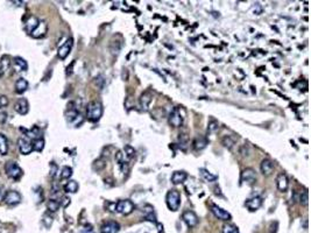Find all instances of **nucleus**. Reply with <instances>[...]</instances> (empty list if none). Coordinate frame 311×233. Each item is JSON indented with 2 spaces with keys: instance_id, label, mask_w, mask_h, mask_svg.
Here are the masks:
<instances>
[{
  "instance_id": "f257e3e1",
  "label": "nucleus",
  "mask_w": 311,
  "mask_h": 233,
  "mask_svg": "<svg viewBox=\"0 0 311 233\" xmlns=\"http://www.w3.org/2000/svg\"><path fill=\"white\" fill-rule=\"evenodd\" d=\"M103 115V105L100 101H91L86 109V117L90 121H98Z\"/></svg>"
},
{
  "instance_id": "f03ea898",
  "label": "nucleus",
  "mask_w": 311,
  "mask_h": 233,
  "mask_svg": "<svg viewBox=\"0 0 311 233\" xmlns=\"http://www.w3.org/2000/svg\"><path fill=\"white\" fill-rule=\"evenodd\" d=\"M165 202H167V206L169 207V210L177 211L179 205H181V195L177 190H169L167 196H165Z\"/></svg>"
},
{
  "instance_id": "7ed1b4c3",
  "label": "nucleus",
  "mask_w": 311,
  "mask_h": 233,
  "mask_svg": "<svg viewBox=\"0 0 311 233\" xmlns=\"http://www.w3.org/2000/svg\"><path fill=\"white\" fill-rule=\"evenodd\" d=\"M134 210V204L129 199H122L116 204V211L124 216L132 213Z\"/></svg>"
},
{
  "instance_id": "20e7f679",
  "label": "nucleus",
  "mask_w": 311,
  "mask_h": 233,
  "mask_svg": "<svg viewBox=\"0 0 311 233\" xmlns=\"http://www.w3.org/2000/svg\"><path fill=\"white\" fill-rule=\"evenodd\" d=\"M183 117L181 114V107H175L169 114V124L173 127H181L183 125Z\"/></svg>"
},
{
  "instance_id": "39448f33",
  "label": "nucleus",
  "mask_w": 311,
  "mask_h": 233,
  "mask_svg": "<svg viewBox=\"0 0 311 233\" xmlns=\"http://www.w3.org/2000/svg\"><path fill=\"white\" fill-rule=\"evenodd\" d=\"M240 181H241L242 184L253 185L256 182V174H255V172H254L252 168H246L241 172Z\"/></svg>"
},
{
  "instance_id": "423d86ee",
  "label": "nucleus",
  "mask_w": 311,
  "mask_h": 233,
  "mask_svg": "<svg viewBox=\"0 0 311 233\" xmlns=\"http://www.w3.org/2000/svg\"><path fill=\"white\" fill-rule=\"evenodd\" d=\"M5 169H6L7 175L14 180H18L19 177H21V175H22V169L15 162H7L5 166Z\"/></svg>"
},
{
  "instance_id": "0eeeda50",
  "label": "nucleus",
  "mask_w": 311,
  "mask_h": 233,
  "mask_svg": "<svg viewBox=\"0 0 311 233\" xmlns=\"http://www.w3.org/2000/svg\"><path fill=\"white\" fill-rule=\"evenodd\" d=\"M72 44H74V40L72 39H68L64 43L58 48L57 50V56L61 60H64V58L68 57V55L70 54L71 51V48H72Z\"/></svg>"
},
{
  "instance_id": "6e6552de",
  "label": "nucleus",
  "mask_w": 311,
  "mask_h": 233,
  "mask_svg": "<svg viewBox=\"0 0 311 233\" xmlns=\"http://www.w3.org/2000/svg\"><path fill=\"white\" fill-rule=\"evenodd\" d=\"M18 146L19 149H20V153L23 155H28L33 152V143L31 142L29 139L20 138L18 140Z\"/></svg>"
},
{
  "instance_id": "1a4fd4ad",
  "label": "nucleus",
  "mask_w": 311,
  "mask_h": 233,
  "mask_svg": "<svg viewBox=\"0 0 311 233\" xmlns=\"http://www.w3.org/2000/svg\"><path fill=\"white\" fill-rule=\"evenodd\" d=\"M182 219L189 227H195L198 224V217L194 211H185L182 216Z\"/></svg>"
},
{
  "instance_id": "9d476101",
  "label": "nucleus",
  "mask_w": 311,
  "mask_h": 233,
  "mask_svg": "<svg viewBox=\"0 0 311 233\" xmlns=\"http://www.w3.org/2000/svg\"><path fill=\"white\" fill-rule=\"evenodd\" d=\"M246 207L248 209L249 211H256L259 210L261 205H262V198L259 197V196H254V197L248 198L246 203H245Z\"/></svg>"
},
{
  "instance_id": "9b49d317",
  "label": "nucleus",
  "mask_w": 311,
  "mask_h": 233,
  "mask_svg": "<svg viewBox=\"0 0 311 233\" xmlns=\"http://www.w3.org/2000/svg\"><path fill=\"white\" fill-rule=\"evenodd\" d=\"M119 231H120V225L117 221H114V220L106 221L102 226V229H100V233H118Z\"/></svg>"
},
{
  "instance_id": "f8f14e48",
  "label": "nucleus",
  "mask_w": 311,
  "mask_h": 233,
  "mask_svg": "<svg viewBox=\"0 0 311 233\" xmlns=\"http://www.w3.org/2000/svg\"><path fill=\"white\" fill-rule=\"evenodd\" d=\"M4 201L9 205H14V204H18L21 201V196L19 194L18 191H14V190H11V191H7L5 194Z\"/></svg>"
},
{
  "instance_id": "ddd939ff",
  "label": "nucleus",
  "mask_w": 311,
  "mask_h": 233,
  "mask_svg": "<svg viewBox=\"0 0 311 233\" xmlns=\"http://www.w3.org/2000/svg\"><path fill=\"white\" fill-rule=\"evenodd\" d=\"M151 93L149 91H146V92H143L141 96H140V99H139V103H140V109L141 111L143 112H147V111L149 110V104H151Z\"/></svg>"
},
{
  "instance_id": "4468645a",
  "label": "nucleus",
  "mask_w": 311,
  "mask_h": 233,
  "mask_svg": "<svg viewBox=\"0 0 311 233\" xmlns=\"http://www.w3.org/2000/svg\"><path fill=\"white\" fill-rule=\"evenodd\" d=\"M211 211L213 213L216 217H217L218 219L220 220H230L231 219V215L226 211V210H224L222 207H219L218 205H211Z\"/></svg>"
},
{
  "instance_id": "2eb2a0df",
  "label": "nucleus",
  "mask_w": 311,
  "mask_h": 233,
  "mask_svg": "<svg viewBox=\"0 0 311 233\" xmlns=\"http://www.w3.org/2000/svg\"><path fill=\"white\" fill-rule=\"evenodd\" d=\"M260 170L262 172V175L269 176L274 170V163L269 158H263L261 163H260Z\"/></svg>"
},
{
  "instance_id": "dca6fc26",
  "label": "nucleus",
  "mask_w": 311,
  "mask_h": 233,
  "mask_svg": "<svg viewBox=\"0 0 311 233\" xmlns=\"http://www.w3.org/2000/svg\"><path fill=\"white\" fill-rule=\"evenodd\" d=\"M14 110L17 111L19 114H22V115L27 114L28 111H29V104H28L27 99H25V98L19 99V100L15 103V105H14Z\"/></svg>"
},
{
  "instance_id": "f3484780",
  "label": "nucleus",
  "mask_w": 311,
  "mask_h": 233,
  "mask_svg": "<svg viewBox=\"0 0 311 233\" xmlns=\"http://www.w3.org/2000/svg\"><path fill=\"white\" fill-rule=\"evenodd\" d=\"M47 31H48L47 23H45V21H40L39 22V25H37V27L31 33V35L33 36V37H35V39H40V37L45 35Z\"/></svg>"
},
{
  "instance_id": "a211bd4d",
  "label": "nucleus",
  "mask_w": 311,
  "mask_h": 233,
  "mask_svg": "<svg viewBox=\"0 0 311 233\" xmlns=\"http://www.w3.org/2000/svg\"><path fill=\"white\" fill-rule=\"evenodd\" d=\"M276 184H277V189L280 190V191L285 192L289 187V181L287 175L283 174V172H281L280 175L277 176V178H276Z\"/></svg>"
},
{
  "instance_id": "6ab92c4d",
  "label": "nucleus",
  "mask_w": 311,
  "mask_h": 233,
  "mask_svg": "<svg viewBox=\"0 0 311 233\" xmlns=\"http://www.w3.org/2000/svg\"><path fill=\"white\" fill-rule=\"evenodd\" d=\"M142 212H143V217H145L147 220L153 221V223H156V216H155V212H154V207L151 206V205H149V204L145 205V206L142 207Z\"/></svg>"
},
{
  "instance_id": "aec40b11",
  "label": "nucleus",
  "mask_w": 311,
  "mask_h": 233,
  "mask_svg": "<svg viewBox=\"0 0 311 233\" xmlns=\"http://www.w3.org/2000/svg\"><path fill=\"white\" fill-rule=\"evenodd\" d=\"M187 172H183V170H177V172H175L171 175V182H173L174 184H181L183 183L184 181L187 180Z\"/></svg>"
},
{
  "instance_id": "412c9836",
  "label": "nucleus",
  "mask_w": 311,
  "mask_h": 233,
  "mask_svg": "<svg viewBox=\"0 0 311 233\" xmlns=\"http://www.w3.org/2000/svg\"><path fill=\"white\" fill-rule=\"evenodd\" d=\"M14 69L17 71H25L28 69V64L22 57H14Z\"/></svg>"
},
{
  "instance_id": "4be33fe9",
  "label": "nucleus",
  "mask_w": 311,
  "mask_h": 233,
  "mask_svg": "<svg viewBox=\"0 0 311 233\" xmlns=\"http://www.w3.org/2000/svg\"><path fill=\"white\" fill-rule=\"evenodd\" d=\"M39 22H40L39 21V19L35 18V17H33V15H31V17L28 18V20H27V22H26V31L31 34V32L34 31L36 27H37Z\"/></svg>"
},
{
  "instance_id": "5701e85b",
  "label": "nucleus",
  "mask_w": 311,
  "mask_h": 233,
  "mask_svg": "<svg viewBox=\"0 0 311 233\" xmlns=\"http://www.w3.org/2000/svg\"><path fill=\"white\" fill-rule=\"evenodd\" d=\"M208 145V140H206V138L204 136H197L194 141V147H195L196 150H202L204 149L205 147Z\"/></svg>"
},
{
  "instance_id": "b1692460",
  "label": "nucleus",
  "mask_w": 311,
  "mask_h": 233,
  "mask_svg": "<svg viewBox=\"0 0 311 233\" xmlns=\"http://www.w3.org/2000/svg\"><path fill=\"white\" fill-rule=\"evenodd\" d=\"M28 89V82L25 78H19L15 83V91L18 93H23Z\"/></svg>"
},
{
  "instance_id": "393cba45",
  "label": "nucleus",
  "mask_w": 311,
  "mask_h": 233,
  "mask_svg": "<svg viewBox=\"0 0 311 233\" xmlns=\"http://www.w3.org/2000/svg\"><path fill=\"white\" fill-rule=\"evenodd\" d=\"M8 153V140L4 134H0V154L6 155Z\"/></svg>"
},
{
  "instance_id": "a878e982",
  "label": "nucleus",
  "mask_w": 311,
  "mask_h": 233,
  "mask_svg": "<svg viewBox=\"0 0 311 233\" xmlns=\"http://www.w3.org/2000/svg\"><path fill=\"white\" fill-rule=\"evenodd\" d=\"M78 183L76 182V181H69L68 182L67 184L64 185V191L65 192H70V194H75V192H77V190H78Z\"/></svg>"
},
{
  "instance_id": "bb28decb",
  "label": "nucleus",
  "mask_w": 311,
  "mask_h": 233,
  "mask_svg": "<svg viewBox=\"0 0 311 233\" xmlns=\"http://www.w3.org/2000/svg\"><path fill=\"white\" fill-rule=\"evenodd\" d=\"M199 174H200V176H202V177H203L204 180L208 181V182H214V181L218 178L217 175H212V174H211L209 170H206V169H204V168H200V169H199Z\"/></svg>"
},
{
  "instance_id": "cd10ccee",
  "label": "nucleus",
  "mask_w": 311,
  "mask_h": 233,
  "mask_svg": "<svg viewBox=\"0 0 311 233\" xmlns=\"http://www.w3.org/2000/svg\"><path fill=\"white\" fill-rule=\"evenodd\" d=\"M178 143H179L181 148H183L184 150L187 149L188 145H189V136H188V134H185V133L179 134V136H178Z\"/></svg>"
},
{
  "instance_id": "c85d7f7f",
  "label": "nucleus",
  "mask_w": 311,
  "mask_h": 233,
  "mask_svg": "<svg viewBox=\"0 0 311 233\" xmlns=\"http://www.w3.org/2000/svg\"><path fill=\"white\" fill-rule=\"evenodd\" d=\"M222 143L224 145V147H225V148H227V149L231 150L232 148H233V146L236 145V141L233 140V139H232L230 135H226V136H224V138H222Z\"/></svg>"
},
{
  "instance_id": "c756f323",
  "label": "nucleus",
  "mask_w": 311,
  "mask_h": 233,
  "mask_svg": "<svg viewBox=\"0 0 311 233\" xmlns=\"http://www.w3.org/2000/svg\"><path fill=\"white\" fill-rule=\"evenodd\" d=\"M92 167H93V169L96 172H100V170L105 169V167H106V161L104 158H98V160H96L93 162Z\"/></svg>"
},
{
  "instance_id": "7c9ffc66",
  "label": "nucleus",
  "mask_w": 311,
  "mask_h": 233,
  "mask_svg": "<svg viewBox=\"0 0 311 233\" xmlns=\"http://www.w3.org/2000/svg\"><path fill=\"white\" fill-rule=\"evenodd\" d=\"M61 206V204L58 201H55V199H50L48 203H47V207H48V210L50 212H56L60 209Z\"/></svg>"
},
{
  "instance_id": "2f4dec72",
  "label": "nucleus",
  "mask_w": 311,
  "mask_h": 233,
  "mask_svg": "<svg viewBox=\"0 0 311 233\" xmlns=\"http://www.w3.org/2000/svg\"><path fill=\"white\" fill-rule=\"evenodd\" d=\"M43 148H45V140L42 138H39V139L34 140V142H33V150L41 152Z\"/></svg>"
},
{
  "instance_id": "473e14b6",
  "label": "nucleus",
  "mask_w": 311,
  "mask_h": 233,
  "mask_svg": "<svg viewBox=\"0 0 311 233\" xmlns=\"http://www.w3.org/2000/svg\"><path fill=\"white\" fill-rule=\"evenodd\" d=\"M72 176V168L71 167H65L62 168V170H61V178L62 180H68V178H70Z\"/></svg>"
},
{
  "instance_id": "72a5a7b5",
  "label": "nucleus",
  "mask_w": 311,
  "mask_h": 233,
  "mask_svg": "<svg viewBox=\"0 0 311 233\" xmlns=\"http://www.w3.org/2000/svg\"><path fill=\"white\" fill-rule=\"evenodd\" d=\"M222 233H239V230L234 225L225 224L222 226Z\"/></svg>"
},
{
  "instance_id": "f704fd0d",
  "label": "nucleus",
  "mask_w": 311,
  "mask_h": 233,
  "mask_svg": "<svg viewBox=\"0 0 311 233\" xmlns=\"http://www.w3.org/2000/svg\"><path fill=\"white\" fill-rule=\"evenodd\" d=\"M11 66V62H9L8 56H2L1 62H0V68L2 69V71H6Z\"/></svg>"
},
{
  "instance_id": "c9c22d12",
  "label": "nucleus",
  "mask_w": 311,
  "mask_h": 233,
  "mask_svg": "<svg viewBox=\"0 0 311 233\" xmlns=\"http://www.w3.org/2000/svg\"><path fill=\"white\" fill-rule=\"evenodd\" d=\"M124 152H125V154L124 155H126L127 158H132L135 155V149H134L133 147L132 146H129V145H127V146H125V148H124Z\"/></svg>"
},
{
  "instance_id": "e433bc0d",
  "label": "nucleus",
  "mask_w": 311,
  "mask_h": 233,
  "mask_svg": "<svg viewBox=\"0 0 311 233\" xmlns=\"http://www.w3.org/2000/svg\"><path fill=\"white\" fill-rule=\"evenodd\" d=\"M297 201L301 203L302 205H304V206H305V205H308V201H309V197H308V192H307V191H303V192H301Z\"/></svg>"
},
{
  "instance_id": "4c0bfd02",
  "label": "nucleus",
  "mask_w": 311,
  "mask_h": 233,
  "mask_svg": "<svg viewBox=\"0 0 311 233\" xmlns=\"http://www.w3.org/2000/svg\"><path fill=\"white\" fill-rule=\"evenodd\" d=\"M218 128H219V124L217 121H210L209 123V126H208V132L209 133H214L216 131H218Z\"/></svg>"
},
{
  "instance_id": "58836bf2",
  "label": "nucleus",
  "mask_w": 311,
  "mask_h": 233,
  "mask_svg": "<svg viewBox=\"0 0 311 233\" xmlns=\"http://www.w3.org/2000/svg\"><path fill=\"white\" fill-rule=\"evenodd\" d=\"M116 161H117V163L118 164H121L122 162H125V155L122 154V152L121 150H119V152H117V154H116Z\"/></svg>"
},
{
  "instance_id": "ea45409f",
  "label": "nucleus",
  "mask_w": 311,
  "mask_h": 233,
  "mask_svg": "<svg viewBox=\"0 0 311 233\" xmlns=\"http://www.w3.org/2000/svg\"><path fill=\"white\" fill-rule=\"evenodd\" d=\"M43 224H45L47 227H50L51 224H53V218L48 215H45V217H43Z\"/></svg>"
},
{
  "instance_id": "a19ab883",
  "label": "nucleus",
  "mask_w": 311,
  "mask_h": 233,
  "mask_svg": "<svg viewBox=\"0 0 311 233\" xmlns=\"http://www.w3.org/2000/svg\"><path fill=\"white\" fill-rule=\"evenodd\" d=\"M57 172V164L56 163H54V162H51L50 163V176L53 177V176H55V174Z\"/></svg>"
},
{
  "instance_id": "79ce46f5",
  "label": "nucleus",
  "mask_w": 311,
  "mask_h": 233,
  "mask_svg": "<svg viewBox=\"0 0 311 233\" xmlns=\"http://www.w3.org/2000/svg\"><path fill=\"white\" fill-rule=\"evenodd\" d=\"M79 233H94V231L91 225H86V226H84L83 229L80 230Z\"/></svg>"
},
{
  "instance_id": "37998d69",
  "label": "nucleus",
  "mask_w": 311,
  "mask_h": 233,
  "mask_svg": "<svg viewBox=\"0 0 311 233\" xmlns=\"http://www.w3.org/2000/svg\"><path fill=\"white\" fill-rule=\"evenodd\" d=\"M8 104V99L6 96H0V107H2V106H6Z\"/></svg>"
},
{
  "instance_id": "c03bdc74",
  "label": "nucleus",
  "mask_w": 311,
  "mask_h": 233,
  "mask_svg": "<svg viewBox=\"0 0 311 233\" xmlns=\"http://www.w3.org/2000/svg\"><path fill=\"white\" fill-rule=\"evenodd\" d=\"M7 120V113L6 112H0V124H5Z\"/></svg>"
},
{
  "instance_id": "a18cd8bd",
  "label": "nucleus",
  "mask_w": 311,
  "mask_h": 233,
  "mask_svg": "<svg viewBox=\"0 0 311 233\" xmlns=\"http://www.w3.org/2000/svg\"><path fill=\"white\" fill-rule=\"evenodd\" d=\"M69 203H70V198L69 197H63L62 202H60V204H62L63 206H67Z\"/></svg>"
},
{
  "instance_id": "49530a36",
  "label": "nucleus",
  "mask_w": 311,
  "mask_h": 233,
  "mask_svg": "<svg viewBox=\"0 0 311 233\" xmlns=\"http://www.w3.org/2000/svg\"><path fill=\"white\" fill-rule=\"evenodd\" d=\"M5 197V191H4V188L0 185V201H2Z\"/></svg>"
},
{
  "instance_id": "de8ad7c7",
  "label": "nucleus",
  "mask_w": 311,
  "mask_h": 233,
  "mask_svg": "<svg viewBox=\"0 0 311 233\" xmlns=\"http://www.w3.org/2000/svg\"><path fill=\"white\" fill-rule=\"evenodd\" d=\"M157 229H159V233H163V226L161 224H157Z\"/></svg>"
}]
</instances>
